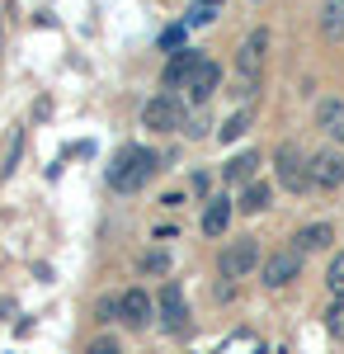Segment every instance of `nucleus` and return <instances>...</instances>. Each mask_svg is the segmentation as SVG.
I'll return each mask as SVG.
<instances>
[{"label": "nucleus", "instance_id": "5", "mask_svg": "<svg viewBox=\"0 0 344 354\" xmlns=\"http://www.w3.org/2000/svg\"><path fill=\"white\" fill-rule=\"evenodd\" d=\"M217 85H222V66L212 57H198V66L189 71V81H184V95L193 104H208L212 95H217Z\"/></svg>", "mask_w": 344, "mask_h": 354}, {"label": "nucleus", "instance_id": "27", "mask_svg": "<svg viewBox=\"0 0 344 354\" xmlns=\"http://www.w3.org/2000/svg\"><path fill=\"white\" fill-rule=\"evenodd\" d=\"M250 5H260V0H250Z\"/></svg>", "mask_w": 344, "mask_h": 354}, {"label": "nucleus", "instance_id": "2", "mask_svg": "<svg viewBox=\"0 0 344 354\" xmlns=\"http://www.w3.org/2000/svg\"><path fill=\"white\" fill-rule=\"evenodd\" d=\"M265 48H269V33H265V28L245 33V43L236 48V76H240V85L231 90V95H240V100H250V95H255L260 71H265Z\"/></svg>", "mask_w": 344, "mask_h": 354}, {"label": "nucleus", "instance_id": "23", "mask_svg": "<svg viewBox=\"0 0 344 354\" xmlns=\"http://www.w3.org/2000/svg\"><path fill=\"white\" fill-rule=\"evenodd\" d=\"M184 28H189V24H175V28H165V38H160V48H165V53H175V48L184 43Z\"/></svg>", "mask_w": 344, "mask_h": 354}, {"label": "nucleus", "instance_id": "18", "mask_svg": "<svg viewBox=\"0 0 344 354\" xmlns=\"http://www.w3.org/2000/svg\"><path fill=\"white\" fill-rule=\"evenodd\" d=\"M269 198H274L269 185H260V180H255V185H245V194H240V213H265Z\"/></svg>", "mask_w": 344, "mask_h": 354}, {"label": "nucleus", "instance_id": "11", "mask_svg": "<svg viewBox=\"0 0 344 354\" xmlns=\"http://www.w3.org/2000/svg\"><path fill=\"white\" fill-rule=\"evenodd\" d=\"M321 38L325 43L344 38V0H321Z\"/></svg>", "mask_w": 344, "mask_h": 354}, {"label": "nucleus", "instance_id": "9", "mask_svg": "<svg viewBox=\"0 0 344 354\" xmlns=\"http://www.w3.org/2000/svg\"><path fill=\"white\" fill-rule=\"evenodd\" d=\"M312 185L316 189H340L344 185V151H316L312 156Z\"/></svg>", "mask_w": 344, "mask_h": 354}, {"label": "nucleus", "instance_id": "15", "mask_svg": "<svg viewBox=\"0 0 344 354\" xmlns=\"http://www.w3.org/2000/svg\"><path fill=\"white\" fill-rule=\"evenodd\" d=\"M330 241H335V227H330V222H312V227L297 232V250H302V255H307V250H325Z\"/></svg>", "mask_w": 344, "mask_h": 354}, {"label": "nucleus", "instance_id": "25", "mask_svg": "<svg viewBox=\"0 0 344 354\" xmlns=\"http://www.w3.org/2000/svg\"><path fill=\"white\" fill-rule=\"evenodd\" d=\"M184 133L189 137H203V133H208V118H203V113H193V118L184 123Z\"/></svg>", "mask_w": 344, "mask_h": 354}, {"label": "nucleus", "instance_id": "8", "mask_svg": "<svg viewBox=\"0 0 344 354\" xmlns=\"http://www.w3.org/2000/svg\"><path fill=\"white\" fill-rule=\"evenodd\" d=\"M160 326L170 330V335H180L189 326V307H184V293H180V283H165L160 288Z\"/></svg>", "mask_w": 344, "mask_h": 354}, {"label": "nucleus", "instance_id": "7", "mask_svg": "<svg viewBox=\"0 0 344 354\" xmlns=\"http://www.w3.org/2000/svg\"><path fill=\"white\" fill-rule=\"evenodd\" d=\"M297 274H302V250H297V245H292V250H274L265 260V283L269 288H288Z\"/></svg>", "mask_w": 344, "mask_h": 354}, {"label": "nucleus", "instance_id": "24", "mask_svg": "<svg viewBox=\"0 0 344 354\" xmlns=\"http://www.w3.org/2000/svg\"><path fill=\"white\" fill-rule=\"evenodd\" d=\"M165 265H170V260H165V255H160V250H151V255H146V260H142V270H151V274H165Z\"/></svg>", "mask_w": 344, "mask_h": 354}, {"label": "nucleus", "instance_id": "4", "mask_svg": "<svg viewBox=\"0 0 344 354\" xmlns=\"http://www.w3.org/2000/svg\"><path fill=\"white\" fill-rule=\"evenodd\" d=\"M142 123H146V128H156V133H180V128L189 123V118H184V100H180L175 90H160L156 100H146Z\"/></svg>", "mask_w": 344, "mask_h": 354}, {"label": "nucleus", "instance_id": "19", "mask_svg": "<svg viewBox=\"0 0 344 354\" xmlns=\"http://www.w3.org/2000/svg\"><path fill=\"white\" fill-rule=\"evenodd\" d=\"M217 10H222V0H193L184 24L189 28H203V24H212V19H217Z\"/></svg>", "mask_w": 344, "mask_h": 354}, {"label": "nucleus", "instance_id": "21", "mask_svg": "<svg viewBox=\"0 0 344 354\" xmlns=\"http://www.w3.org/2000/svg\"><path fill=\"white\" fill-rule=\"evenodd\" d=\"M325 283H330V293L335 298H344V250L330 260V270H325Z\"/></svg>", "mask_w": 344, "mask_h": 354}, {"label": "nucleus", "instance_id": "6", "mask_svg": "<svg viewBox=\"0 0 344 354\" xmlns=\"http://www.w3.org/2000/svg\"><path fill=\"white\" fill-rule=\"evenodd\" d=\"M260 265V245L250 241V236H240L222 250V279H245V274Z\"/></svg>", "mask_w": 344, "mask_h": 354}, {"label": "nucleus", "instance_id": "14", "mask_svg": "<svg viewBox=\"0 0 344 354\" xmlns=\"http://www.w3.org/2000/svg\"><path fill=\"white\" fill-rule=\"evenodd\" d=\"M255 165H260V156H255V151H240L236 161H227L222 180H227V185H255Z\"/></svg>", "mask_w": 344, "mask_h": 354}, {"label": "nucleus", "instance_id": "12", "mask_svg": "<svg viewBox=\"0 0 344 354\" xmlns=\"http://www.w3.org/2000/svg\"><path fill=\"white\" fill-rule=\"evenodd\" d=\"M316 128L325 137H335V142H344V100H325L316 109Z\"/></svg>", "mask_w": 344, "mask_h": 354}, {"label": "nucleus", "instance_id": "20", "mask_svg": "<svg viewBox=\"0 0 344 354\" xmlns=\"http://www.w3.org/2000/svg\"><path fill=\"white\" fill-rule=\"evenodd\" d=\"M250 133V109H240V113H231V118H227V123H222V142H236V137H245Z\"/></svg>", "mask_w": 344, "mask_h": 354}, {"label": "nucleus", "instance_id": "22", "mask_svg": "<svg viewBox=\"0 0 344 354\" xmlns=\"http://www.w3.org/2000/svg\"><path fill=\"white\" fill-rule=\"evenodd\" d=\"M325 330H330L335 340H344V298H335V307L325 312Z\"/></svg>", "mask_w": 344, "mask_h": 354}, {"label": "nucleus", "instance_id": "3", "mask_svg": "<svg viewBox=\"0 0 344 354\" xmlns=\"http://www.w3.org/2000/svg\"><path fill=\"white\" fill-rule=\"evenodd\" d=\"M274 170H278V185L288 194H307V185H312V161H307V151L297 142H283L274 151Z\"/></svg>", "mask_w": 344, "mask_h": 354}, {"label": "nucleus", "instance_id": "26", "mask_svg": "<svg viewBox=\"0 0 344 354\" xmlns=\"http://www.w3.org/2000/svg\"><path fill=\"white\" fill-rule=\"evenodd\" d=\"M90 354H123V350H118V340H95Z\"/></svg>", "mask_w": 344, "mask_h": 354}, {"label": "nucleus", "instance_id": "13", "mask_svg": "<svg viewBox=\"0 0 344 354\" xmlns=\"http://www.w3.org/2000/svg\"><path fill=\"white\" fill-rule=\"evenodd\" d=\"M231 227V198H208V208H203V232L208 236H222Z\"/></svg>", "mask_w": 344, "mask_h": 354}, {"label": "nucleus", "instance_id": "17", "mask_svg": "<svg viewBox=\"0 0 344 354\" xmlns=\"http://www.w3.org/2000/svg\"><path fill=\"white\" fill-rule=\"evenodd\" d=\"M19 156H24V128H10V142H5V161H0V180H10L19 170Z\"/></svg>", "mask_w": 344, "mask_h": 354}, {"label": "nucleus", "instance_id": "16", "mask_svg": "<svg viewBox=\"0 0 344 354\" xmlns=\"http://www.w3.org/2000/svg\"><path fill=\"white\" fill-rule=\"evenodd\" d=\"M193 66H198V53H175L170 57V66H165V90H180V85L189 81V71H193Z\"/></svg>", "mask_w": 344, "mask_h": 354}, {"label": "nucleus", "instance_id": "1", "mask_svg": "<svg viewBox=\"0 0 344 354\" xmlns=\"http://www.w3.org/2000/svg\"><path fill=\"white\" fill-rule=\"evenodd\" d=\"M156 175V156L146 147H123L113 165H108V189L113 194H137L146 180Z\"/></svg>", "mask_w": 344, "mask_h": 354}, {"label": "nucleus", "instance_id": "10", "mask_svg": "<svg viewBox=\"0 0 344 354\" xmlns=\"http://www.w3.org/2000/svg\"><path fill=\"white\" fill-rule=\"evenodd\" d=\"M151 312H156V307H151V298H146V288H128V293L118 298V317H123L128 326H146Z\"/></svg>", "mask_w": 344, "mask_h": 354}]
</instances>
